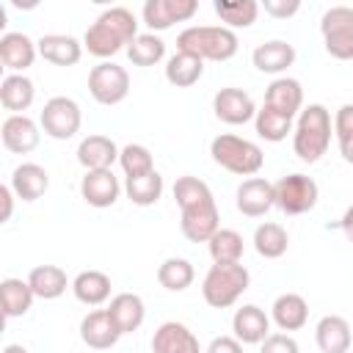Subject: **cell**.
<instances>
[{"mask_svg": "<svg viewBox=\"0 0 353 353\" xmlns=\"http://www.w3.org/2000/svg\"><path fill=\"white\" fill-rule=\"evenodd\" d=\"M135 36H138L135 14L124 6H113V8H105L94 19V25H88L83 36V47L94 58H113L119 50H127Z\"/></svg>", "mask_w": 353, "mask_h": 353, "instance_id": "obj_1", "label": "cell"}, {"mask_svg": "<svg viewBox=\"0 0 353 353\" xmlns=\"http://www.w3.org/2000/svg\"><path fill=\"white\" fill-rule=\"evenodd\" d=\"M331 135H334V121L328 108L320 102H312L298 113V121L292 130V152L303 163H317L328 152Z\"/></svg>", "mask_w": 353, "mask_h": 353, "instance_id": "obj_2", "label": "cell"}, {"mask_svg": "<svg viewBox=\"0 0 353 353\" xmlns=\"http://www.w3.org/2000/svg\"><path fill=\"white\" fill-rule=\"evenodd\" d=\"M237 33L223 25H190L176 36V50L201 61H229L237 55Z\"/></svg>", "mask_w": 353, "mask_h": 353, "instance_id": "obj_3", "label": "cell"}, {"mask_svg": "<svg viewBox=\"0 0 353 353\" xmlns=\"http://www.w3.org/2000/svg\"><path fill=\"white\" fill-rule=\"evenodd\" d=\"M251 273L240 262H226V265H212L201 281V295L207 306L212 309H229L240 301V295L248 290Z\"/></svg>", "mask_w": 353, "mask_h": 353, "instance_id": "obj_4", "label": "cell"}, {"mask_svg": "<svg viewBox=\"0 0 353 353\" xmlns=\"http://www.w3.org/2000/svg\"><path fill=\"white\" fill-rule=\"evenodd\" d=\"M210 154L221 168H226L229 174H237V176H254L265 163L259 143L232 135V132L215 135L210 143Z\"/></svg>", "mask_w": 353, "mask_h": 353, "instance_id": "obj_5", "label": "cell"}, {"mask_svg": "<svg viewBox=\"0 0 353 353\" xmlns=\"http://www.w3.org/2000/svg\"><path fill=\"white\" fill-rule=\"evenodd\" d=\"M320 36H323V47L331 58L353 61V8L331 6L320 17Z\"/></svg>", "mask_w": 353, "mask_h": 353, "instance_id": "obj_6", "label": "cell"}, {"mask_svg": "<svg viewBox=\"0 0 353 353\" xmlns=\"http://www.w3.org/2000/svg\"><path fill=\"white\" fill-rule=\"evenodd\" d=\"M39 124H41L44 135H50L55 141H69L77 135V130L83 124L80 105L72 97H52L44 102V108L39 113Z\"/></svg>", "mask_w": 353, "mask_h": 353, "instance_id": "obj_7", "label": "cell"}, {"mask_svg": "<svg viewBox=\"0 0 353 353\" xmlns=\"http://www.w3.org/2000/svg\"><path fill=\"white\" fill-rule=\"evenodd\" d=\"M273 188H276V207L287 215H303L314 210L320 199L317 182L306 174H287L279 182H273Z\"/></svg>", "mask_w": 353, "mask_h": 353, "instance_id": "obj_8", "label": "cell"}, {"mask_svg": "<svg viewBox=\"0 0 353 353\" xmlns=\"http://www.w3.org/2000/svg\"><path fill=\"white\" fill-rule=\"evenodd\" d=\"M88 94L99 105H119L130 94V74L113 61H102L88 72Z\"/></svg>", "mask_w": 353, "mask_h": 353, "instance_id": "obj_9", "label": "cell"}, {"mask_svg": "<svg viewBox=\"0 0 353 353\" xmlns=\"http://www.w3.org/2000/svg\"><path fill=\"white\" fill-rule=\"evenodd\" d=\"M196 11H199L196 0H146L141 17L149 33H154V30H168L174 22H188Z\"/></svg>", "mask_w": 353, "mask_h": 353, "instance_id": "obj_10", "label": "cell"}, {"mask_svg": "<svg viewBox=\"0 0 353 353\" xmlns=\"http://www.w3.org/2000/svg\"><path fill=\"white\" fill-rule=\"evenodd\" d=\"M234 204L245 218H262L276 207V188L265 176H248L237 185Z\"/></svg>", "mask_w": 353, "mask_h": 353, "instance_id": "obj_11", "label": "cell"}, {"mask_svg": "<svg viewBox=\"0 0 353 353\" xmlns=\"http://www.w3.org/2000/svg\"><path fill=\"white\" fill-rule=\"evenodd\" d=\"M179 229L190 243H210V237L221 229V215L215 207V199L193 204L188 210H179Z\"/></svg>", "mask_w": 353, "mask_h": 353, "instance_id": "obj_12", "label": "cell"}, {"mask_svg": "<svg viewBox=\"0 0 353 353\" xmlns=\"http://www.w3.org/2000/svg\"><path fill=\"white\" fill-rule=\"evenodd\" d=\"M212 110L223 124H232V127L245 124V121H251L256 116V105H254L251 94L243 91V88H234V85L221 88L212 97Z\"/></svg>", "mask_w": 353, "mask_h": 353, "instance_id": "obj_13", "label": "cell"}, {"mask_svg": "<svg viewBox=\"0 0 353 353\" xmlns=\"http://www.w3.org/2000/svg\"><path fill=\"white\" fill-rule=\"evenodd\" d=\"M152 353H201V345L185 323L165 320L152 334Z\"/></svg>", "mask_w": 353, "mask_h": 353, "instance_id": "obj_14", "label": "cell"}, {"mask_svg": "<svg viewBox=\"0 0 353 353\" xmlns=\"http://www.w3.org/2000/svg\"><path fill=\"white\" fill-rule=\"evenodd\" d=\"M80 196L85 199V204L97 207V210H105V207H113L121 196V185H119V176L105 168V171H85V176L80 179Z\"/></svg>", "mask_w": 353, "mask_h": 353, "instance_id": "obj_15", "label": "cell"}, {"mask_svg": "<svg viewBox=\"0 0 353 353\" xmlns=\"http://www.w3.org/2000/svg\"><path fill=\"white\" fill-rule=\"evenodd\" d=\"M232 336L243 345H262L270 336V317L256 303H245L232 317Z\"/></svg>", "mask_w": 353, "mask_h": 353, "instance_id": "obj_16", "label": "cell"}, {"mask_svg": "<svg viewBox=\"0 0 353 353\" xmlns=\"http://www.w3.org/2000/svg\"><path fill=\"white\" fill-rule=\"evenodd\" d=\"M39 124L25 116V113H11L6 116L3 127H0V138H3V146L14 154H28L39 146Z\"/></svg>", "mask_w": 353, "mask_h": 353, "instance_id": "obj_17", "label": "cell"}, {"mask_svg": "<svg viewBox=\"0 0 353 353\" xmlns=\"http://www.w3.org/2000/svg\"><path fill=\"white\" fill-rule=\"evenodd\" d=\"M36 55H39V47L28 33L8 30L0 36V61L6 69H11V74H22L28 66H33Z\"/></svg>", "mask_w": 353, "mask_h": 353, "instance_id": "obj_18", "label": "cell"}, {"mask_svg": "<svg viewBox=\"0 0 353 353\" xmlns=\"http://www.w3.org/2000/svg\"><path fill=\"white\" fill-rule=\"evenodd\" d=\"M119 154H121V149L113 143V138L97 135V132L85 135L77 146V163L85 171H105L119 160Z\"/></svg>", "mask_w": 353, "mask_h": 353, "instance_id": "obj_19", "label": "cell"}, {"mask_svg": "<svg viewBox=\"0 0 353 353\" xmlns=\"http://www.w3.org/2000/svg\"><path fill=\"white\" fill-rule=\"evenodd\" d=\"M119 328H116V323L110 320V314H108V309H94V312H88L83 320H80V339H83V345H88V347H94V350H108V347H113L116 342H119Z\"/></svg>", "mask_w": 353, "mask_h": 353, "instance_id": "obj_20", "label": "cell"}, {"mask_svg": "<svg viewBox=\"0 0 353 353\" xmlns=\"http://www.w3.org/2000/svg\"><path fill=\"white\" fill-rule=\"evenodd\" d=\"M251 63L262 74H281L295 63V47L290 41H284V39H270V41L254 47Z\"/></svg>", "mask_w": 353, "mask_h": 353, "instance_id": "obj_21", "label": "cell"}, {"mask_svg": "<svg viewBox=\"0 0 353 353\" xmlns=\"http://www.w3.org/2000/svg\"><path fill=\"white\" fill-rule=\"evenodd\" d=\"M108 314H110V320L116 323L119 334L124 336V334H132V331H138V328L143 325V320H146V306H143V298H141V295H135V292H119V295L110 298Z\"/></svg>", "mask_w": 353, "mask_h": 353, "instance_id": "obj_22", "label": "cell"}, {"mask_svg": "<svg viewBox=\"0 0 353 353\" xmlns=\"http://www.w3.org/2000/svg\"><path fill=\"white\" fill-rule=\"evenodd\" d=\"M265 105L295 119L303 110V85L295 77H276L265 91Z\"/></svg>", "mask_w": 353, "mask_h": 353, "instance_id": "obj_23", "label": "cell"}, {"mask_svg": "<svg viewBox=\"0 0 353 353\" xmlns=\"http://www.w3.org/2000/svg\"><path fill=\"white\" fill-rule=\"evenodd\" d=\"M8 185H11V190H14L17 199H22V201H36V199H41V196L47 193V188H50V174H47V168L39 165V163H22V165L14 168Z\"/></svg>", "mask_w": 353, "mask_h": 353, "instance_id": "obj_24", "label": "cell"}, {"mask_svg": "<svg viewBox=\"0 0 353 353\" xmlns=\"http://www.w3.org/2000/svg\"><path fill=\"white\" fill-rule=\"evenodd\" d=\"M314 342L323 353H347L353 334H350V323L339 314H325L320 317V323L314 325Z\"/></svg>", "mask_w": 353, "mask_h": 353, "instance_id": "obj_25", "label": "cell"}, {"mask_svg": "<svg viewBox=\"0 0 353 353\" xmlns=\"http://www.w3.org/2000/svg\"><path fill=\"white\" fill-rule=\"evenodd\" d=\"M39 55L55 66H74L83 58V44L66 33H44L39 41Z\"/></svg>", "mask_w": 353, "mask_h": 353, "instance_id": "obj_26", "label": "cell"}, {"mask_svg": "<svg viewBox=\"0 0 353 353\" xmlns=\"http://www.w3.org/2000/svg\"><path fill=\"white\" fill-rule=\"evenodd\" d=\"M270 320L287 334V331H298L306 325L309 320V303L303 295L298 292H281L273 306H270Z\"/></svg>", "mask_w": 353, "mask_h": 353, "instance_id": "obj_27", "label": "cell"}, {"mask_svg": "<svg viewBox=\"0 0 353 353\" xmlns=\"http://www.w3.org/2000/svg\"><path fill=\"white\" fill-rule=\"evenodd\" d=\"M28 284H30L33 295L41 301H55L66 292V287H72L66 279V270L58 265H36L28 273Z\"/></svg>", "mask_w": 353, "mask_h": 353, "instance_id": "obj_28", "label": "cell"}, {"mask_svg": "<svg viewBox=\"0 0 353 353\" xmlns=\"http://www.w3.org/2000/svg\"><path fill=\"white\" fill-rule=\"evenodd\" d=\"M36 99V85L28 74H6L0 83V105L11 113H25Z\"/></svg>", "mask_w": 353, "mask_h": 353, "instance_id": "obj_29", "label": "cell"}, {"mask_svg": "<svg viewBox=\"0 0 353 353\" xmlns=\"http://www.w3.org/2000/svg\"><path fill=\"white\" fill-rule=\"evenodd\" d=\"M72 292L85 306H102L110 298V276L102 270H83L74 276Z\"/></svg>", "mask_w": 353, "mask_h": 353, "instance_id": "obj_30", "label": "cell"}, {"mask_svg": "<svg viewBox=\"0 0 353 353\" xmlns=\"http://www.w3.org/2000/svg\"><path fill=\"white\" fill-rule=\"evenodd\" d=\"M33 298H36V295H33L28 279L22 281V279L8 276V279L0 281V306H3V314H6L8 320L28 314L30 306H33Z\"/></svg>", "mask_w": 353, "mask_h": 353, "instance_id": "obj_31", "label": "cell"}, {"mask_svg": "<svg viewBox=\"0 0 353 353\" xmlns=\"http://www.w3.org/2000/svg\"><path fill=\"white\" fill-rule=\"evenodd\" d=\"M204 74V61L190 55V52H174L168 61H165V80L176 88H190L201 80Z\"/></svg>", "mask_w": 353, "mask_h": 353, "instance_id": "obj_32", "label": "cell"}, {"mask_svg": "<svg viewBox=\"0 0 353 353\" xmlns=\"http://www.w3.org/2000/svg\"><path fill=\"white\" fill-rule=\"evenodd\" d=\"M212 8L221 17L223 28L234 30V28H251L256 22L262 6L256 0H215Z\"/></svg>", "mask_w": 353, "mask_h": 353, "instance_id": "obj_33", "label": "cell"}, {"mask_svg": "<svg viewBox=\"0 0 353 353\" xmlns=\"http://www.w3.org/2000/svg\"><path fill=\"white\" fill-rule=\"evenodd\" d=\"M287 245H290V234H287V229L281 223L268 221V223H259L254 229V248H256L259 256L279 259V256L287 254Z\"/></svg>", "mask_w": 353, "mask_h": 353, "instance_id": "obj_34", "label": "cell"}, {"mask_svg": "<svg viewBox=\"0 0 353 353\" xmlns=\"http://www.w3.org/2000/svg\"><path fill=\"white\" fill-rule=\"evenodd\" d=\"M196 279V270L190 265V259H182V256H168L160 262L157 268V281L160 287H165L168 292H182L193 284Z\"/></svg>", "mask_w": 353, "mask_h": 353, "instance_id": "obj_35", "label": "cell"}, {"mask_svg": "<svg viewBox=\"0 0 353 353\" xmlns=\"http://www.w3.org/2000/svg\"><path fill=\"white\" fill-rule=\"evenodd\" d=\"M124 193L132 204L138 207H152L160 201L163 196V176L157 171H149L143 176H127L124 182Z\"/></svg>", "mask_w": 353, "mask_h": 353, "instance_id": "obj_36", "label": "cell"}, {"mask_svg": "<svg viewBox=\"0 0 353 353\" xmlns=\"http://www.w3.org/2000/svg\"><path fill=\"white\" fill-rule=\"evenodd\" d=\"M254 127H256V135L265 138V141H270V143L284 141V138L295 130V124H292L290 116H284V113H279V110H273V108H268V105H262V108L256 110Z\"/></svg>", "mask_w": 353, "mask_h": 353, "instance_id": "obj_37", "label": "cell"}, {"mask_svg": "<svg viewBox=\"0 0 353 353\" xmlns=\"http://www.w3.org/2000/svg\"><path fill=\"white\" fill-rule=\"evenodd\" d=\"M207 248H210L212 262L226 265V262H240V259H243L245 243H243V234H240V232H234V229H218V232L210 237Z\"/></svg>", "mask_w": 353, "mask_h": 353, "instance_id": "obj_38", "label": "cell"}, {"mask_svg": "<svg viewBox=\"0 0 353 353\" xmlns=\"http://www.w3.org/2000/svg\"><path fill=\"white\" fill-rule=\"evenodd\" d=\"M127 58L135 66H154L165 58V41L157 33H138L127 47Z\"/></svg>", "mask_w": 353, "mask_h": 353, "instance_id": "obj_39", "label": "cell"}, {"mask_svg": "<svg viewBox=\"0 0 353 353\" xmlns=\"http://www.w3.org/2000/svg\"><path fill=\"white\" fill-rule=\"evenodd\" d=\"M119 165H121L124 176H143V174L154 171V157L143 143H127L119 154Z\"/></svg>", "mask_w": 353, "mask_h": 353, "instance_id": "obj_40", "label": "cell"}, {"mask_svg": "<svg viewBox=\"0 0 353 353\" xmlns=\"http://www.w3.org/2000/svg\"><path fill=\"white\" fill-rule=\"evenodd\" d=\"M174 199L179 204V210H188L193 204H201V201H210L212 199V190L204 179L199 176H179L174 182Z\"/></svg>", "mask_w": 353, "mask_h": 353, "instance_id": "obj_41", "label": "cell"}, {"mask_svg": "<svg viewBox=\"0 0 353 353\" xmlns=\"http://www.w3.org/2000/svg\"><path fill=\"white\" fill-rule=\"evenodd\" d=\"M334 135H336L342 160L353 165V105H350V102L342 105V108L334 113Z\"/></svg>", "mask_w": 353, "mask_h": 353, "instance_id": "obj_42", "label": "cell"}, {"mask_svg": "<svg viewBox=\"0 0 353 353\" xmlns=\"http://www.w3.org/2000/svg\"><path fill=\"white\" fill-rule=\"evenodd\" d=\"M259 353H301V347H298L295 336L279 331V334H270V336L259 345Z\"/></svg>", "mask_w": 353, "mask_h": 353, "instance_id": "obj_43", "label": "cell"}, {"mask_svg": "<svg viewBox=\"0 0 353 353\" xmlns=\"http://www.w3.org/2000/svg\"><path fill=\"white\" fill-rule=\"evenodd\" d=\"M262 8H265V14H270L276 19H287L301 11V3L298 0H265Z\"/></svg>", "mask_w": 353, "mask_h": 353, "instance_id": "obj_44", "label": "cell"}, {"mask_svg": "<svg viewBox=\"0 0 353 353\" xmlns=\"http://www.w3.org/2000/svg\"><path fill=\"white\" fill-rule=\"evenodd\" d=\"M204 353H243V342H237L234 336H215Z\"/></svg>", "mask_w": 353, "mask_h": 353, "instance_id": "obj_45", "label": "cell"}, {"mask_svg": "<svg viewBox=\"0 0 353 353\" xmlns=\"http://www.w3.org/2000/svg\"><path fill=\"white\" fill-rule=\"evenodd\" d=\"M0 201H3V221H11V210H14V190L11 185H3L0 188Z\"/></svg>", "mask_w": 353, "mask_h": 353, "instance_id": "obj_46", "label": "cell"}, {"mask_svg": "<svg viewBox=\"0 0 353 353\" xmlns=\"http://www.w3.org/2000/svg\"><path fill=\"white\" fill-rule=\"evenodd\" d=\"M339 226H342V234L353 243V204L345 210V215H342V221H339Z\"/></svg>", "mask_w": 353, "mask_h": 353, "instance_id": "obj_47", "label": "cell"}, {"mask_svg": "<svg viewBox=\"0 0 353 353\" xmlns=\"http://www.w3.org/2000/svg\"><path fill=\"white\" fill-rule=\"evenodd\" d=\"M3 353H28V347H22V345H6Z\"/></svg>", "mask_w": 353, "mask_h": 353, "instance_id": "obj_48", "label": "cell"}]
</instances>
